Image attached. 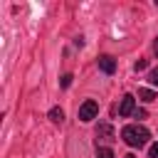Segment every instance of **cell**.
<instances>
[{
	"label": "cell",
	"mask_w": 158,
	"mask_h": 158,
	"mask_svg": "<svg viewBox=\"0 0 158 158\" xmlns=\"http://www.w3.org/2000/svg\"><path fill=\"white\" fill-rule=\"evenodd\" d=\"M121 138H123L128 146L141 148V146L148 143L151 133H148V128H143V126H138V123H131V126H123V128H121Z\"/></svg>",
	"instance_id": "6da1fadb"
},
{
	"label": "cell",
	"mask_w": 158,
	"mask_h": 158,
	"mask_svg": "<svg viewBox=\"0 0 158 158\" xmlns=\"http://www.w3.org/2000/svg\"><path fill=\"white\" fill-rule=\"evenodd\" d=\"M96 114H99V104L91 99H86L79 106V121H91V118H96Z\"/></svg>",
	"instance_id": "7a4b0ae2"
},
{
	"label": "cell",
	"mask_w": 158,
	"mask_h": 158,
	"mask_svg": "<svg viewBox=\"0 0 158 158\" xmlns=\"http://www.w3.org/2000/svg\"><path fill=\"white\" fill-rule=\"evenodd\" d=\"M136 111V104H133V96L131 94H126L123 99H121V106H118V114L121 116H131Z\"/></svg>",
	"instance_id": "3957f363"
},
{
	"label": "cell",
	"mask_w": 158,
	"mask_h": 158,
	"mask_svg": "<svg viewBox=\"0 0 158 158\" xmlns=\"http://www.w3.org/2000/svg\"><path fill=\"white\" fill-rule=\"evenodd\" d=\"M96 138H99L101 143H111V141H114V128H111L109 123H101V126L96 128Z\"/></svg>",
	"instance_id": "277c9868"
},
{
	"label": "cell",
	"mask_w": 158,
	"mask_h": 158,
	"mask_svg": "<svg viewBox=\"0 0 158 158\" xmlns=\"http://www.w3.org/2000/svg\"><path fill=\"white\" fill-rule=\"evenodd\" d=\"M99 69H101L104 74H114V72H116V62H114V57H109V54L99 57Z\"/></svg>",
	"instance_id": "5b68a950"
},
{
	"label": "cell",
	"mask_w": 158,
	"mask_h": 158,
	"mask_svg": "<svg viewBox=\"0 0 158 158\" xmlns=\"http://www.w3.org/2000/svg\"><path fill=\"white\" fill-rule=\"evenodd\" d=\"M138 99H143V101H153V99H156V91H151V89H138Z\"/></svg>",
	"instance_id": "8992f818"
},
{
	"label": "cell",
	"mask_w": 158,
	"mask_h": 158,
	"mask_svg": "<svg viewBox=\"0 0 158 158\" xmlns=\"http://www.w3.org/2000/svg\"><path fill=\"white\" fill-rule=\"evenodd\" d=\"M49 118H52V121H54V123H62V118H64V111H62V109H57V106H54V109H52V111H49Z\"/></svg>",
	"instance_id": "52a82bcc"
},
{
	"label": "cell",
	"mask_w": 158,
	"mask_h": 158,
	"mask_svg": "<svg viewBox=\"0 0 158 158\" xmlns=\"http://www.w3.org/2000/svg\"><path fill=\"white\" fill-rule=\"evenodd\" d=\"M96 156H99V158H114V151H111V148H106V146H99Z\"/></svg>",
	"instance_id": "ba28073f"
},
{
	"label": "cell",
	"mask_w": 158,
	"mask_h": 158,
	"mask_svg": "<svg viewBox=\"0 0 158 158\" xmlns=\"http://www.w3.org/2000/svg\"><path fill=\"white\" fill-rule=\"evenodd\" d=\"M148 81H151L153 86H158V69H153V72L148 74Z\"/></svg>",
	"instance_id": "9c48e42d"
},
{
	"label": "cell",
	"mask_w": 158,
	"mask_h": 158,
	"mask_svg": "<svg viewBox=\"0 0 158 158\" xmlns=\"http://www.w3.org/2000/svg\"><path fill=\"white\" fill-rule=\"evenodd\" d=\"M59 84H62V86H64V89H67V86H69V84H72V74H64V77H62V81H59Z\"/></svg>",
	"instance_id": "30bf717a"
},
{
	"label": "cell",
	"mask_w": 158,
	"mask_h": 158,
	"mask_svg": "<svg viewBox=\"0 0 158 158\" xmlns=\"http://www.w3.org/2000/svg\"><path fill=\"white\" fill-rule=\"evenodd\" d=\"M148 156H151V158H158V143H153V146L148 148Z\"/></svg>",
	"instance_id": "8fae6325"
},
{
	"label": "cell",
	"mask_w": 158,
	"mask_h": 158,
	"mask_svg": "<svg viewBox=\"0 0 158 158\" xmlns=\"http://www.w3.org/2000/svg\"><path fill=\"white\" fill-rule=\"evenodd\" d=\"M146 64H148L146 59H138V62H136V72H141V69H146Z\"/></svg>",
	"instance_id": "7c38bea8"
},
{
	"label": "cell",
	"mask_w": 158,
	"mask_h": 158,
	"mask_svg": "<svg viewBox=\"0 0 158 158\" xmlns=\"http://www.w3.org/2000/svg\"><path fill=\"white\" fill-rule=\"evenodd\" d=\"M153 52L158 54V37H156V42H153Z\"/></svg>",
	"instance_id": "4fadbf2b"
},
{
	"label": "cell",
	"mask_w": 158,
	"mask_h": 158,
	"mask_svg": "<svg viewBox=\"0 0 158 158\" xmlns=\"http://www.w3.org/2000/svg\"><path fill=\"white\" fill-rule=\"evenodd\" d=\"M123 158H136V156H133V153H128V156H123Z\"/></svg>",
	"instance_id": "5bb4252c"
}]
</instances>
